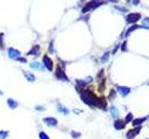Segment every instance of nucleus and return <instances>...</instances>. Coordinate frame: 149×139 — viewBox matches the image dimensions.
Returning a JSON list of instances; mask_svg holds the SVG:
<instances>
[{
  "label": "nucleus",
  "instance_id": "f257e3e1",
  "mask_svg": "<svg viewBox=\"0 0 149 139\" xmlns=\"http://www.w3.org/2000/svg\"><path fill=\"white\" fill-rule=\"evenodd\" d=\"M81 98L83 99L85 103L89 104V105H94V106H98L99 101H100V99H98L92 92H89V91L82 92Z\"/></svg>",
  "mask_w": 149,
  "mask_h": 139
},
{
  "label": "nucleus",
  "instance_id": "f03ea898",
  "mask_svg": "<svg viewBox=\"0 0 149 139\" xmlns=\"http://www.w3.org/2000/svg\"><path fill=\"white\" fill-rule=\"evenodd\" d=\"M56 77L59 80H63V81H66V82L68 81V78L65 75L64 71L62 70L60 67H57V69H56Z\"/></svg>",
  "mask_w": 149,
  "mask_h": 139
},
{
  "label": "nucleus",
  "instance_id": "1a4fd4ad",
  "mask_svg": "<svg viewBox=\"0 0 149 139\" xmlns=\"http://www.w3.org/2000/svg\"><path fill=\"white\" fill-rule=\"evenodd\" d=\"M23 74H24V76L26 77V79L28 80L29 82H34L35 80H36L35 75H34V74H32L31 73H28V71H23Z\"/></svg>",
  "mask_w": 149,
  "mask_h": 139
},
{
  "label": "nucleus",
  "instance_id": "9d476101",
  "mask_svg": "<svg viewBox=\"0 0 149 139\" xmlns=\"http://www.w3.org/2000/svg\"><path fill=\"white\" fill-rule=\"evenodd\" d=\"M8 105H9V107L11 108H15L18 107V103L16 102L15 100L11 99V98H9L8 99Z\"/></svg>",
  "mask_w": 149,
  "mask_h": 139
},
{
  "label": "nucleus",
  "instance_id": "ddd939ff",
  "mask_svg": "<svg viewBox=\"0 0 149 139\" xmlns=\"http://www.w3.org/2000/svg\"><path fill=\"white\" fill-rule=\"evenodd\" d=\"M8 134H9V133L8 132H5V131H0V139H5Z\"/></svg>",
  "mask_w": 149,
  "mask_h": 139
},
{
  "label": "nucleus",
  "instance_id": "7ed1b4c3",
  "mask_svg": "<svg viewBox=\"0 0 149 139\" xmlns=\"http://www.w3.org/2000/svg\"><path fill=\"white\" fill-rule=\"evenodd\" d=\"M8 54H9V57L10 58H18L21 56V52L17 49H14V48H9L8 50Z\"/></svg>",
  "mask_w": 149,
  "mask_h": 139
},
{
  "label": "nucleus",
  "instance_id": "0eeeda50",
  "mask_svg": "<svg viewBox=\"0 0 149 139\" xmlns=\"http://www.w3.org/2000/svg\"><path fill=\"white\" fill-rule=\"evenodd\" d=\"M30 66H31V68L36 69V70H39V71L44 70V66L42 65V63H39L37 61H33L30 64Z\"/></svg>",
  "mask_w": 149,
  "mask_h": 139
},
{
  "label": "nucleus",
  "instance_id": "4468645a",
  "mask_svg": "<svg viewBox=\"0 0 149 139\" xmlns=\"http://www.w3.org/2000/svg\"><path fill=\"white\" fill-rule=\"evenodd\" d=\"M39 136H40V139H49V137L44 132H41L39 134Z\"/></svg>",
  "mask_w": 149,
  "mask_h": 139
},
{
  "label": "nucleus",
  "instance_id": "f3484780",
  "mask_svg": "<svg viewBox=\"0 0 149 139\" xmlns=\"http://www.w3.org/2000/svg\"><path fill=\"white\" fill-rule=\"evenodd\" d=\"M2 95H3V93H2L1 91H0V96H2Z\"/></svg>",
  "mask_w": 149,
  "mask_h": 139
},
{
  "label": "nucleus",
  "instance_id": "f8f14e48",
  "mask_svg": "<svg viewBox=\"0 0 149 139\" xmlns=\"http://www.w3.org/2000/svg\"><path fill=\"white\" fill-rule=\"evenodd\" d=\"M115 126H116V128H117V129H120V128L124 127V124L122 123L121 121H116Z\"/></svg>",
  "mask_w": 149,
  "mask_h": 139
},
{
  "label": "nucleus",
  "instance_id": "20e7f679",
  "mask_svg": "<svg viewBox=\"0 0 149 139\" xmlns=\"http://www.w3.org/2000/svg\"><path fill=\"white\" fill-rule=\"evenodd\" d=\"M43 62H44L45 67H46V68L49 71H52V69H53V63H52V60L48 56H44Z\"/></svg>",
  "mask_w": 149,
  "mask_h": 139
},
{
  "label": "nucleus",
  "instance_id": "423d86ee",
  "mask_svg": "<svg viewBox=\"0 0 149 139\" xmlns=\"http://www.w3.org/2000/svg\"><path fill=\"white\" fill-rule=\"evenodd\" d=\"M100 5V3L99 2H90V3H89V4H87L86 5V7L83 8V11L84 13L85 12H87V11H89L90 9H92V8H94V7H96L97 6H99Z\"/></svg>",
  "mask_w": 149,
  "mask_h": 139
},
{
  "label": "nucleus",
  "instance_id": "dca6fc26",
  "mask_svg": "<svg viewBox=\"0 0 149 139\" xmlns=\"http://www.w3.org/2000/svg\"><path fill=\"white\" fill-rule=\"evenodd\" d=\"M17 60H18L19 61H23V62H26V60H25V58H17Z\"/></svg>",
  "mask_w": 149,
  "mask_h": 139
},
{
  "label": "nucleus",
  "instance_id": "6e6552de",
  "mask_svg": "<svg viewBox=\"0 0 149 139\" xmlns=\"http://www.w3.org/2000/svg\"><path fill=\"white\" fill-rule=\"evenodd\" d=\"M57 109H58V111L63 113V114H64V115H67L69 113V111L67 109V108H65L64 106H63V105H61V104H59L57 106Z\"/></svg>",
  "mask_w": 149,
  "mask_h": 139
},
{
  "label": "nucleus",
  "instance_id": "39448f33",
  "mask_svg": "<svg viewBox=\"0 0 149 139\" xmlns=\"http://www.w3.org/2000/svg\"><path fill=\"white\" fill-rule=\"evenodd\" d=\"M44 123H46L48 126H56L58 121L56 119H54V118H51V117H48V118H45V119L43 120Z\"/></svg>",
  "mask_w": 149,
  "mask_h": 139
},
{
  "label": "nucleus",
  "instance_id": "9b49d317",
  "mask_svg": "<svg viewBox=\"0 0 149 139\" xmlns=\"http://www.w3.org/2000/svg\"><path fill=\"white\" fill-rule=\"evenodd\" d=\"M38 52H39V45H36L35 47H33V49L28 53V55H31V54L37 55V54H38Z\"/></svg>",
  "mask_w": 149,
  "mask_h": 139
},
{
  "label": "nucleus",
  "instance_id": "2eb2a0df",
  "mask_svg": "<svg viewBox=\"0 0 149 139\" xmlns=\"http://www.w3.org/2000/svg\"><path fill=\"white\" fill-rule=\"evenodd\" d=\"M72 136H73L74 138H77L78 136H80V134H76L74 132H73V133H72Z\"/></svg>",
  "mask_w": 149,
  "mask_h": 139
}]
</instances>
